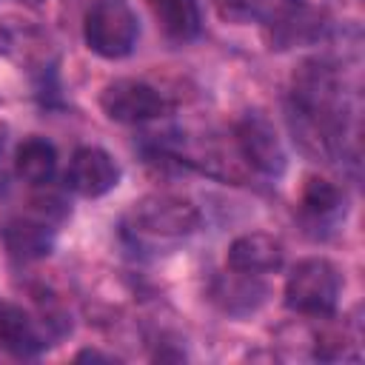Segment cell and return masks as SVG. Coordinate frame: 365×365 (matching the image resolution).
<instances>
[{"label":"cell","instance_id":"obj_1","mask_svg":"<svg viewBox=\"0 0 365 365\" xmlns=\"http://www.w3.org/2000/svg\"><path fill=\"white\" fill-rule=\"evenodd\" d=\"M342 294V274L325 257L299 259L285 279V305L299 317L325 319L336 311Z\"/></svg>","mask_w":365,"mask_h":365},{"label":"cell","instance_id":"obj_2","mask_svg":"<svg viewBox=\"0 0 365 365\" xmlns=\"http://www.w3.org/2000/svg\"><path fill=\"white\" fill-rule=\"evenodd\" d=\"M200 222H202L200 208L188 197L171 191L145 194L128 208V228L137 237H148V240H180L194 234Z\"/></svg>","mask_w":365,"mask_h":365},{"label":"cell","instance_id":"obj_3","mask_svg":"<svg viewBox=\"0 0 365 365\" xmlns=\"http://www.w3.org/2000/svg\"><path fill=\"white\" fill-rule=\"evenodd\" d=\"M140 23L128 0H94L83 17V40L103 60H123L134 51Z\"/></svg>","mask_w":365,"mask_h":365},{"label":"cell","instance_id":"obj_4","mask_svg":"<svg viewBox=\"0 0 365 365\" xmlns=\"http://www.w3.org/2000/svg\"><path fill=\"white\" fill-rule=\"evenodd\" d=\"M100 108L114 123L140 125V123H151V120L171 114L174 103L143 80L120 77V80H111L100 91Z\"/></svg>","mask_w":365,"mask_h":365},{"label":"cell","instance_id":"obj_5","mask_svg":"<svg viewBox=\"0 0 365 365\" xmlns=\"http://www.w3.org/2000/svg\"><path fill=\"white\" fill-rule=\"evenodd\" d=\"M234 140L237 148L242 154V160L257 168L265 177H279L288 168V154L285 145L274 128V123L259 114V111H248L240 117V123L234 125Z\"/></svg>","mask_w":365,"mask_h":365},{"label":"cell","instance_id":"obj_6","mask_svg":"<svg viewBox=\"0 0 365 365\" xmlns=\"http://www.w3.org/2000/svg\"><path fill=\"white\" fill-rule=\"evenodd\" d=\"M120 182V163L100 145H80L66 171V188L77 197L97 200L108 191H114Z\"/></svg>","mask_w":365,"mask_h":365},{"label":"cell","instance_id":"obj_7","mask_svg":"<svg viewBox=\"0 0 365 365\" xmlns=\"http://www.w3.org/2000/svg\"><path fill=\"white\" fill-rule=\"evenodd\" d=\"M325 31V17L302 3V0H285L268 20H265V40L271 48H294V46H308L319 40Z\"/></svg>","mask_w":365,"mask_h":365},{"label":"cell","instance_id":"obj_8","mask_svg":"<svg viewBox=\"0 0 365 365\" xmlns=\"http://www.w3.org/2000/svg\"><path fill=\"white\" fill-rule=\"evenodd\" d=\"M54 325L43 317L34 319L29 311H23L14 302L0 299V345L17 356H34L43 348H48V336H57Z\"/></svg>","mask_w":365,"mask_h":365},{"label":"cell","instance_id":"obj_9","mask_svg":"<svg viewBox=\"0 0 365 365\" xmlns=\"http://www.w3.org/2000/svg\"><path fill=\"white\" fill-rule=\"evenodd\" d=\"M211 302L228 314V317H248L259 311L268 299V285L259 279V274H245V271H225L217 274L211 288Z\"/></svg>","mask_w":365,"mask_h":365},{"label":"cell","instance_id":"obj_10","mask_svg":"<svg viewBox=\"0 0 365 365\" xmlns=\"http://www.w3.org/2000/svg\"><path fill=\"white\" fill-rule=\"evenodd\" d=\"M282 259H285L282 242L265 231L240 234L225 251V265L231 271H245V274H259V277L277 271Z\"/></svg>","mask_w":365,"mask_h":365},{"label":"cell","instance_id":"obj_11","mask_svg":"<svg viewBox=\"0 0 365 365\" xmlns=\"http://www.w3.org/2000/svg\"><path fill=\"white\" fill-rule=\"evenodd\" d=\"M3 242L20 262L46 259L54 251V225L43 217H14L3 228Z\"/></svg>","mask_w":365,"mask_h":365},{"label":"cell","instance_id":"obj_12","mask_svg":"<svg viewBox=\"0 0 365 365\" xmlns=\"http://www.w3.org/2000/svg\"><path fill=\"white\" fill-rule=\"evenodd\" d=\"M157 26L174 43H188L202 31L197 0H148Z\"/></svg>","mask_w":365,"mask_h":365},{"label":"cell","instance_id":"obj_13","mask_svg":"<svg viewBox=\"0 0 365 365\" xmlns=\"http://www.w3.org/2000/svg\"><path fill=\"white\" fill-rule=\"evenodd\" d=\"M57 168V151L46 137H26L14 151V171L29 185H46L54 177Z\"/></svg>","mask_w":365,"mask_h":365},{"label":"cell","instance_id":"obj_14","mask_svg":"<svg viewBox=\"0 0 365 365\" xmlns=\"http://www.w3.org/2000/svg\"><path fill=\"white\" fill-rule=\"evenodd\" d=\"M345 205V194L336 182L319 174H308L299 185V211L308 220H331Z\"/></svg>","mask_w":365,"mask_h":365},{"label":"cell","instance_id":"obj_15","mask_svg":"<svg viewBox=\"0 0 365 365\" xmlns=\"http://www.w3.org/2000/svg\"><path fill=\"white\" fill-rule=\"evenodd\" d=\"M211 3L225 23H251V20L265 23L285 0H211Z\"/></svg>","mask_w":365,"mask_h":365},{"label":"cell","instance_id":"obj_16","mask_svg":"<svg viewBox=\"0 0 365 365\" xmlns=\"http://www.w3.org/2000/svg\"><path fill=\"white\" fill-rule=\"evenodd\" d=\"M74 359H77V362H117V356L103 354V351H97V348H83Z\"/></svg>","mask_w":365,"mask_h":365},{"label":"cell","instance_id":"obj_17","mask_svg":"<svg viewBox=\"0 0 365 365\" xmlns=\"http://www.w3.org/2000/svg\"><path fill=\"white\" fill-rule=\"evenodd\" d=\"M11 48V34H9V29L0 23V54H6Z\"/></svg>","mask_w":365,"mask_h":365},{"label":"cell","instance_id":"obj_18","mask_svg":"<svg viewBox=\"0 0 365 365\" xmlns=\"http://www.w3.org/2000/svg\"><path fill=\"white\" fill-rule=\"evenodd\" d=\"M6 134H9V125L0 120V151H3V143H6Z\"/></svg>","mask_w":365,"mask_h":365},{"label":"cell","instance_id":"obj_19","mask_svg":"<svg viewBox=\"0 0 365 365\" xmlns=\"http://www.w3.org/2000/svg\"><path fill=\"white\" fill-rule=\"evenodd\" d=\"M20 3H43V0H20Z\"/></svg>","mask_w":365,"mask_h":365}]
</instances>
